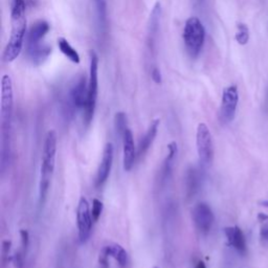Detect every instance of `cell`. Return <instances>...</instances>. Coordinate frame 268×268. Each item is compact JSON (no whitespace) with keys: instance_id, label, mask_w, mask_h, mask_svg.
Wrapping results in <instances>:
<instances>
[{"instance_id":"obj_1","label":"cell","mask_w":268,"mask_h":268,"mask_svg":"<svg viewBox=\"0 0 268 268\" xmlns=\"http://www.w3.org/2000/svg\"><path fill=\"white\" fill-rule=\"evenodd\" d=\"M24 0H12L11 5V23L12 31L9 42L3 51V61L13 62L19 57L24 45L26 34V17H25Z\"/></svg>"},{"instance_id":"obj_2","label":"cell","mask_w":268,"mask_h":268,"mask_svg":"<svg viewBox=\"0 0 268 268\" xmlns=\"http://www.w3.org/2000/svg\"><path fill=\"white\" fill-rule=\"evenodd\" d=\"M56 153H57V134L54 130H49L45 136V141H44L43 151H42L40 184H39V201L41 205L45 202L51 178H53V174L55 171Z\"/></svg>"},{"instance_id":"obj_3","label":"cell","mask_w":268,"mask_h":268,"mask_svg":"<svg viewBox=\"0 0 268 268\" xmlns=\"http://www.w3.org/2000/svg\"><path fill=\"white\" fill-rule=\"evenodd\" d=\"M205 28L198 17H190L185 21L182 38L188 54L196 58L202 50L205 41Z\"/></svg>"},{"instance_id":"obj_4","label":"cell","mask_w":268,"mask_h":268,"mask_svg":"<svg viewBox=\"0 0 268 268\" xmlns=\"http://www.w3.org/2000/svg\"><path fill=\"white\" fill-rule=\"evenodd\" d=\"M89 58H90V65H89L88 99L84 109V121L86 125L90 124L93 118L99 91V57L94 50H90Z\"/></svg>"},{"instance_id":"obj_5","label":"cell","mask_w":268,"mask_h":268,"mask_svg":"<svg viewBox=\"0 0 268 268\" xmlns=\"http://www.w3.org/2000/svg\"><path fill=\"white\" fill-rule=\"evenodd\" d=\"M196 146L202 166H211L214 159V144L211 131L204 123H200L197 127Z\"/></svg>"},{"instance_id":"obj_6","label":"cell","mask_w":268,"mask_h":268,"mask_svg":"<svg viewBox=\"0 0 268 268\" xmlns=\"http://www.w3.org/2000/svg\"><path fill=\"white\" fill-rule=\"evenodd\" d=\"M14 108V94H13V82L9 74H4L1 79V110H0V118L3 131L10 128Z\"/></svg>"},{"instance_id":"obj_7","label":"cell","mask_w":268,"mask_h":268,"mask_svg":"<svg viewBox=\"0 0 268 268\" xmlns=\"http://www.w3.org/2000/svg\"><path fill=\"white\" fill-rule=\"evenodd\" d=\"M238 102H239V92H238L236 85H230L223 89L220 107V120L224 124L230 123L235 118Z\"/></svg>"},{"instance_id":"obj_8","label":"cell","mask_w":268,"mask_h":268,"mask_svg":"<svg viewBox=\"0 0 268 268\" xmlns=\"http://www.w3.org/2000/svg\"><path fill=\"white\" fill-rule=\"evenodd\" d=\"M92 215L89 203L85 197H81L77 208V224L79 229V238L82 243H85L91 233Z\"/></svg>"},{"instance_id":"obj_9","label":"cell","mask_w":268,"mask_h":268,"mask_svg":"<svg viewBox=\"0 0 268 268\" xmlns=\"http://www.w3.org/2000/svg\"><path fill=\"white\" fill-rule=\"evenodd\" d=\"M193 221L201 234H207L213 227L215 216L211 206L205 202L198 203L193 210Z\"/></svg>"},{"instance_id":"obj_10","label":"cell","mask_w":268,"mask_h":268,"mask_svg":"<svg viewBox=\"0 0 268 268\" xmlns=\"http://www.w3.org/2000/svg\"><path fill=\"white\" fill-rule=\"evenodd\" d=\"M113 162V145L111 143H107L104 147L102 160L98 169V173H96L95 183L96 187H101L108 179L111 167H112Z\"/></svg>"},{"instance_id":"obj_11","label":"cell","mask_w":268,"mask_h":268,"mask_svg":"<svg viewBox=\"0 0 268 268\" xmlns=\"http://www.w3.org/2000/svg\"><path fill=\"white\" fill-rule=\"evenodd\" d=\"M69 98L74 108L85 109L88 99V84L84 76L80 77V79L76 82V84L71 87L69 91Z\"/></svg>"},{"instance_id":"obj_12","label":"cell","mask_w":268,"mask_h":268,"mask_svg":"<svg viewBox=\"0 0 268 268\" xmlns=\"http://www.w3.org/2000/svg\"><path fill=\"white\" fill-rule=\"evenodd\" d=\"M224 234L229 246L234 247L239 254L245 255L247 251L246 240L239 226H228L224 228Z\"/></svg>"},{"instance_id":"obj_13","label":"cell","mask_w":268,"mask_h":268,"mask_svg":"<svg viewBox=\"0 0 268 268\" xmlns=\"http://www.w3.org/2000/svg\"><path fill=\"white\" fill-rule=\"evenodd\" d=\"M123 146H124V170L130 171L134 165L136 158V149L134 145V138L132 131L128 128L123 135Z\"/></svg>"},{"instance_id":"obj_14","label":"cell","mask_w":268,"mask_h":268,"mask_svg":"<svg viewBox=\"0 0 268 268\" xmlns=\"http://www.w3.org/2000/svg\"><path fill=\"white\" fill-rule=\"evenodd\" d=\"M51 47L47 44L44 43H38L34 44V45H27L26 46V54L34 65H41L42 63L45 62L48 57L51 54Z\"/></svg>"},{"instance_id":"obj_15","label":"cell","mask_w":268,"mask_h":268,"mask_svg":"<svg viewBox=\"0 0 268 268\" xmlns=\"http://www.w3.org/2000/svg\"><path fill=\"white\" fill-rule=\"evenodd\" d=\"M159 124H160V121L158 120V118L154 120L151 123V125L149 126V128H148L147 132L145 133V135L139 139L138 147H137V155L139 156V157L144 156L148 152L149 149H150V147L152 146L156 135H157Z\"/></svg>"},{"instance_id":"obj_16","label":"cell","mask_w":268,"mask_h":268,"mask_svg":"<svg viewBox=\"0 0 268 268\" xmlns=\"http://www.w3.org/2000/svg\"><path fill=\"white\" fill-rule=\"evenodd\" d=\"M49 24L48 22L44 20L37 21L34 23L26 36V46L27 45H34V44H38L41 42V40L46 36V34L49 32Z\"/></svg>"},{"instance_id":"obj_17","label":"cell","mask_w":268,"mask_h":268,"mask_svg":"<svg viewBox=\"0 0 268 268\" xmlns=\"http://www.w3.org/2000/svg\"><path fill=\"white\" fill-rule=\"evenodd\" d=\"M200 183V171L195 167H191L187 171V174H185V194L189 198L195 196L196 193L199 191Z\"/></svg>"},{"instance_id":"obj_18","label":"cell","mask_w":268,"mask_h":268,"mask_svg":"<svg viewBox=\"0 0 268 268\" xmlns=\"http://www.w3.org/2000/svg\"><path fill=\"white\" fill-rule=\"evenodd\" d=\"M160 17H161V4L159 1L156 2L153 6L152 12L150 14V18H149V25H148V35L149 41L152 44L157 36L159 31L160 24Z\"/></svg>"},{"instance_id":"obj_19","label":"cell","mask_w":268,"mask_h":268,"mask_svg":"<svg viewBox=\"0 0 268 268\" xmlns=\"http://www.w3.org/2000/svg\"><path fill=\"white\" fill-rule=\"evenodd\" d=\"M104 248H105V250L107 251L109 257H112L121 267H125L126 265H127L128 254L120 244H116V243L109 244L107 245V246H104Z\"/></svg>"},{"instance_id":"obj_20","label":"cell","mask_w":268,"mask_h":268,"mask_svg":"<svg viewBox=\"0 0 268 268\" xmlns=\"http://www.w3.org/2000/svg\"><path fill=\"white\" fill-rule=\"evenodd\" d=\"M58 46H59V49L61 50V53L67 59H68L69 61H71L74 64H79L81 62V57H80L78 51L74 49L70 45V43L67 41L65 38H63V37L58 39Z\"/></svg>"},{"instance_id":"obj_21","label":"cell","mask_w":268,"mask_h":268,"mask_svg":"<svg viewBox=\"0 0 268 268\" xmlns=\"http://www.w3.org/2000/svg\"><path fill=\"white\" fill-rule=\"evenodd\" d=\"M168 156L167 158L165 159V162H163L162 166V178L163 180L166 179L167 177H169L171 170H172L173 167V161L175 159V156L177 154V144L175 141H172V143H170L168 145Z\"/></svg>"},{"instance_id":"obj_22","label":"cell","mask_w":268,"mask_h":268,"mask_svg":"<svg viewBox=\"0 0 268 268\" xmlns=\"http://www.w3.org/2000/svg\"><path fill=\"white\" fill-rule=\"evenodd\" d=\"M98 15L99 23L102 27H106L107 24V0H94Z\"/></svg>"},{"instance_id":"obj_23","label":"cell","mask_w":268,"mask_h":268,"mask_svg":"<svg viewBox=\"0 0 268 268\" xmlns=\"http://www.w3.org/2000/svg\"><path fill=\"white\" fill-rule=\"evenodd\" d=\"M236 41L240 44V45H246L249 41V28L248 26L239 22L237 24V33H236Z\"/></svg>"},{"instance_id":"obj_24","label":"cell","mask_w":268,"mask_h":268,"mask_svg":"<svg viewBox=\"0 0 268 268\" xmlns=\"http://www.w3.org/2000/svg\"><path fill=\"white\" fill-rule=\"evenodd\" d=\"M114 127L116 130V133L118 135L122 136L124 135L125 131L128 129L127 127V115L124 112H117L114 116Z\"/></svg>"},{"instance_id":"obj_25","label":"cell","mask_w":268,"mask_h":268,"mask_svg":"<svg viewBox=\"0 0 268 268\" xmlns=\"http://www.w3.org/2000/svg\"><path fill=\"white\" fill-rule=\"evenodd\" d=\"M11 246H12V242L9 240H4L2 242V249H1V262L2 265H6L10 262L11 258Z\"/></svg>"},{"instance_id":"obj_26","label":"cell","mask_w":268,"mask_h":268,"mask_svg":"<svg viewBox=\"0 0 268 268\" xmlns=\"http://www.w3.org/2000/svg\"><path fill=\"white\" fill-rule=\"evenodd\" d=\"M258 220L261 224V237L264 240H268V216L260 213L258 216Z\"/></svg>"},{"instance_id":"obj_27","label":"cell","mask_w":268,"mask_h":268,"mask_svg":"<svg viewBox=\"0 0 268 268\" xmlns=\"http://www.w3.org/2000/svg\"><path fill=\"white\" fill-rule=\"evenodd\" d=\"M102 212H103V202L99 199H93L92 200V208H91V215H92L93 222H96L99 220Z\"/></svg>"},{"instance_id":"obj_28","label":"cell","mask_w":268,"mask_h":268,"mask_svg":"<svg viewBox=\"0 0 268 268\" xmlns=\"http://www.w3.org/2000/svg\"><path fill=\"white\" fill-rule=\"evenodd\" d=\"M20 237H21V246H22V252H23L24 256L26 254V250L28 247V242H29V236L27 230L25 229H21L20 230Z\"/></svg>"},{"instance_id":"obj_29","label":"cell","mask_w":268,"mask_h":268,"mask_svg":"<svg viewBox=\"0 0 268 268\" xmlns=\"http://www.w3.org/2000/svg\"><path fill=\"white\" fill-rule=\"evenodd\" d=\"M23 258H24V254L22 252V250L17 251L16 254H15V256L12 257V260H13L15 267L22 268V266H23Z\"/></svg>"},{"instance_id":"obj_30","label":"cell","mask_w":268,"mask_h":268,"mask_svg":"<svg viewBox=\"0 0 268 268\" xmlns=\"http://www.w3.org/2000/svg\"><path fill=\"white\" fill-rule=\"evenodd\" d=\"M108 258H109V255L107 254V251L105 250V248L103 247V249L100 252V258H99L100 268H109Z\"/></svg>"},{"instance_id":"obj_31","label":"cell","mask_w":268,"mask_h":268,"mask_svg":"<svg viewBox=\"0 0 268 268\" xmlns=\"http://www.w3.org/2000/svg\"><path fill=\"white\" fill-rule=\"evenodd\" d=\"M151 78L156 84H161L162 76H161V71L159 70L158 67H153V69L151 71Z\"/></svg>"},{"instance_id":"obj_32","label":"cell","mask_w":268,"mask_h":268,"mask_svg":"<svg viewBox=\"0 0 268 268\" xmlns=\"http://www.w3.org/2000/svg\"><path fill=\"white\" fill-rule=\"evenodd\" d=\"M194 268H206V266H205V263L203 261H198Z\"/></svg>"},{"instance_id":"obj_33","label":"cell","mask_w":268,"mask_h":268,"mask_svg":"<svg viewBox=\"0 0 268 268\" xmlns=\"http://www.w3.org/2000/svg\"><path fill=\"white\" fill-rule=\"evenodd\" d=\"M262 205H263V206H266V207H268V200H265V201H263V202H262Z\"/></svg>"},{"instance_id":"obj_34","label":"cell","mask_w":268,"mask_h":268,"mask_svg":"<svg viewBox=\"0 0 268 268\" xmlns=\"http://www.w3.org/2000/svg\"><path fill=\"white\" fill-rule=\"evenodd\" d=\"M153 268H160V267H157V266H155V267H153Z\"/></svg>"}]
</instances>
